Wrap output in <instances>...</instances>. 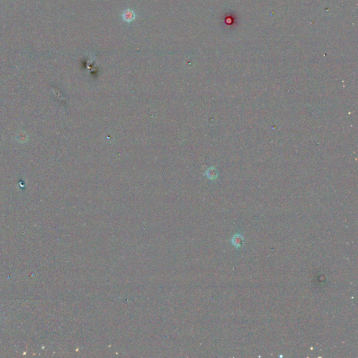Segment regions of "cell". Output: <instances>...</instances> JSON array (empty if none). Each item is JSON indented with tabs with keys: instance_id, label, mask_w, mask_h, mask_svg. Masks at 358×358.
<instances>
[{
	"instance_id": "cell-2",
	"label": "cell",
	"mask_w": 358,
	"mask_h": 358,
	"mask_svg": "<svg viewBox=\"0 0 358 358\" xmlns=\"http://www.w3.org/2000/svg\"><path fill=\"white\" fill-rule=\"evenodd\" d=\"M233 242H234V245H236V246H239V245L241 244V242H242V238H241V236H234Z\"/></svg>"
},
{
	"instance_id": "cell-1",
	"label": "cell",
	"mask_w": 358,
	"mask_h": 358,
	"mask_svg": "<svg viewBox=\"0 0 358 358\" xmlns=\"http://www.w3.org/2000/svg\"><path fill=\"white\" fill-rule=\"evenodd\" d=\"M122 17L124 20L127 22H130L132 21L135 18V14H134V13L131 10H126L123 12Z\"/></svg>"
}]
</instances>
